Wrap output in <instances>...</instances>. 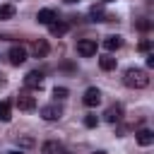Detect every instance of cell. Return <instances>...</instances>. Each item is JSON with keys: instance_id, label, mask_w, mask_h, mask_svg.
Masks as SVG:
<instances>
[{"instance_id": "cell-5", "label": "cell", "mask_w": 154, "mask_h": 154, "mask_svg": "<svg viewBox=\"0 0 154 154\" xmlns=\"http://www.w3.org/2000/svg\"><path fill=\"white\" fill-rule=\"evenodd\" d=\"M41 84H43V72H38V70H31L24 77V87H29V89H41Z\"/></svg>"}, {"instance_id": "cell-15", "label": "cell", "mask_w": 154, "mask_h": 154, "mask_svg": "<svg viewBox=\"0 0 154 154\" xmlns=\"http://www.w3.org/2000/svg\"><path fill=\"white\" fill-rule=\"evenodd\" d=\"M137 142H140L142 147H149V144L154 142V132H152V130H140V132H137Z\"/></svg>"}, {"instance_id": "cell-24", "label": "cell", "mask_w": 154, "mask_h": 154, "mask_svg": "<svg viewBox=\"0 0 154 154\" xmlns=\"http://www.w3.org/2000/svg\"><path fill=\"white\" fill-rule=\"evenodd\" d=\"M147 65H149V67H154V53H149V55H147Z\"/></svg>"}, {"instance_id": "cell-22", "label": "cell", "mask_w": 154, "mask_h": 154, "mask_svg": "<svg viewBox=\"0 0 154 154\" xmlns=\"http://www.w3.org/2000/svg\"><path fill=\"white\" fill-rule=\"evenodd\" d=\"M67 94H70V91H67L65 87H55V89H53V96H55V99H67Z\"/></svg>"}, {"instance_id": "cell-27", "label": "cell", "mask_w": 154, "mask_h": 154, "mask_svg": "<svg viewBox=\"0 0 154 154\" xmlns=\"http://www.w3.org/2000/svg\"><path fill=\"white\" fill-rule=\"evenodd\" d=\"M65 2H77V0H65Z\"/></svg>"}, {"instance_id": "cell-17", "label": "cell", "mask_w": 154, "mask_h": 154, "mask_svg": "<svg viewBox=\"0 0 154 154\" xmlns=\"http://www.w3.org/2000/svg\"><path fill=\"white\" fill-rule=\"evenodd\" d=\"M10 118H12V106H10V101H0V120L7 123Z\"/></svg>"}, {"instance_id": "cell-26", "label": "cell", "mask_w": 154, "mask_h": 154, "mask_svg": "<svg viewBox=\"0 0 154 154\" xmlns=\"http://www.w3.org/2000/svg\"><path fill=\"white\" fill-rule=\"evenodd\" d=\"M94 154H106V152H94Z\"/></svg>"}, {"instance_id": "cell-20", "label": "cell", "mask_w": 154, "mask_h": 154, "mask_svg": "<svg viewBox=\"0 0 154 154\" xmlns=\"http://www.w3.org/2000/svg\"><path fill=\"white\" fill-rule=\"evenodd\" d=\"M84 125H87V128H96V125H99V118H96L94 113H89V116H84Z\"/></svg>"}, {"instance_id": "cell-16", "label": "cell", "mask_w": 154, "mask_h": 154, "mask_svg": "<svg viewBox=\"0 0 154 154\" xmlns=\"http://www.w3.org/2000/svg\"><path fill=\"white\" fill-rule=\"evenodd\" d=\"M89 14H91L94 22H106V10H103L101 5H94V7L89 10Z\"/></svg>"}, {"instance_id": "cell-23", "label": "cell", "mask_w": 154, "mask_h": 154, "mask_svg": "<svg viewBox=\"0 0 154 154\" xmlns=\"http://www.w3.org/2000/svg\"><path fill=\"white\" fill-rule=\"evenodd\" d=\"M142 53H149V48H152V41L149 38H144V41H140V46H137Z\"/></svg>"}, {"instance_id": "cell-18", "label": "cell", "mask_w": 154, "mask_h": 154, "mask_svg": "<svg viewBox=\"0 0 154 154\" xmlns=\"http://www.w3.org/2000/svg\"><path fill=\"white\" fill-rule=\"evenodd\" d=\"M14 17V5H0V19H12Z\"/></svg>"}, {"instance_id": "cell-19", "label": "cell", "mask_w": 154, "mask_h": 154, "mask_svg": "<svg viewBox=\"0 0 154 154\" xmlns=\"http://www.w3.org/2000/svg\"><path fill=\"white\" fill-rule=\"evenodd\" d=\"M135 26H137L140 31H149V29H152V22H149V19H137Z\"/></svg>"}, {"instance_id": "cell-1", "label": "cell", "mask_w": 154, "mask_h": 154, "mask_svg": "<svg viewBox=\"0 0 154 154\" xmlns=\"http://www.w3.org/2000/svg\"><path fill=\"white\" fill-rule=\"evenodd\" d=\"M123 82L130 89H144L149 84V75L144 70H140V67H128L125 75H123Z\"/></svg>"}, {"instance_id": "cell-4", "label": "cell", "mask_w": 154, "mask_h": 154, "mask_svg": "<svg viewBox=\"0 0 154 154\" xmlns=\"http://www.w3.org/2000/svg\"><path fill=\"white\" fill-rule=\"evenodd\" d=\"M38 113H41L43 120H58V118L63 116V108H60L58 103H48V106H43Z\"/></svg>"}, {"instance_id": "cell-12", "label": "cell", "mask_w": 154, "mask_h": 154, "mask_svg": "<svg viewBox=\"0 0 154 154\" xmlns=\"http://www.w3.org/2000/svg\"><path fill=\"white\" fill-rule=\"evenodd\" d=\"M120 46H123V38H120L118 34H111V36L103 38V48H106V51H118Z\"/></svg>"}, {"instance_id": "cell-9", "label": "cell", "mask_w": 154, "mask_h": 154, "mask_svg": "<svg viewBox=\"0 0 154 154\" xmlns=\"http://www.w3.org/2000/svg\"><path fill=\"white\" fill-rule=\"evenodd\" d=\"M17 106H19V111H34L36 108V99L29 96V94H19L17 96Z\"/></svg>"}, {"instance_id": "cell-14", "label": "cell", "mask_w": 154, "mask_h": 154, "mask_svg": "<svg viewBox=\"0 0 154 154\" xmlns=\"http://www.w3.org/2000/svg\"><path fill=\"white\" fill-rule=\"evenodd\" d=\"M99 65H101V70H106V72H111V70H116V65H118V60H116L113 55H103V58H99Z\"/></svg>"}, {"instance_id": "cell-8", "label": "cell", "mask_w": 154, "mask_h": 154, "mask_svg": "<svg viewBox=\"0 0 154 154\" xmlns=\"http://www.w3.org/2000/svg\"><path fill=\"white\" fill-rule=\"evenodd\" d=\"M103 118H106L108 123H118V120L123 118V106H120V103L108 106V108H106V113H103Z\"/></svg>"}, {"instance_id": "cell-11", "label": "cell", "mask_w": 154, "mask_h": 154, "mask_svg": "<svg viewBox=\"0 0 154 154\" xmlns=\"http://www.w3.org/2000/svg\"><path fill=\"white\" fill-rule=\"evenodd\" d=\"M36 19H38L41 24H51V22H55V19H58V14H55V12L51 10V7H43V10H38Z\"/></svg>"}, {"instance_id": "cell-10", "label": "cell", "mask_w": 154, "mask_h": 154, "mask_svg": "<svg viewBox=\"0 0 154 154\" xmlns=\"http://www.w3.org/2000/svg\"><path fill=\"white\" fill-rule=\"evenodd\" d=\"M41 152H43V154H65L63 144H60V142H55V140H48V142H43Z\"/></svg>"}, {"instance_id": "cell-25", "label": "cell", "mask_w": 154, "mask_h": 154, "mask_svg": "<svg viewBox=\"0 0 154 154\" xmlns=\"http://www.w3.org/2000/svg\"><path fill=\"white\" fill-rule=\"evenodd\" d=\"M7 154H24V152H7Z\"/></svg>"}, {"instance_id": "cell-21", "label": "cell", "mask_w": 154, "mask_h": 154, "mask_svg": "<svg viewBox=\"0 0 154 154\" xmlns=\"http://www.w3.org/2000/svg\"><path fill=\"white\" fill-rule=\"evenodd\" d=\"M17 144H19V147H34L36 142H34V137H26V135H24V137H17Z\"/></svg>"}, {"instance_id": "cell-3", "label": "cell", "mask_w": 154, "mask_h": 154, "mask_svg": "<svg viewBox=\"0 0 154 154\" xmlns=\"http://www.w3.org/2000/svg\"><path fill=\"white\" fill-rule=\"evenodd\" d=\"M82 101H84V106H89V108H94V106H99V103H101V91H99L96 87H89V89L84 91V96H82Z\"/></svg>"}, {"instance_id": "cell-6", "label": "cell", "mask_w": 154, "mask_h": 154, "mask_svg": "<svg viewBox=\"0 0 154 154\" xmlns=\"http://www.w3.org/2000/svg\"><path fill=\"white\" fill-rule=\"evenodd\" d=\"M7 58H10L12 65H22V63L26 60V51H24L22 46H12V48L7 51Z\"/></svg>"}, {"instance_id": "cell-7", "label": "cell", "mask_w": 154, "mask_h": 154, "mask_svg": "<svg viewBox=\"0 0 154 154\" xmlns=\"http://www.w3.org/2000/svg\"><path fill=\"white\" fill-rule=\"evenodd\" d=\"M48 51H51V46H48L46 38H38V41L31 43V53H34V58H46Z\"/></svg>"}, {"instance_id": "cell-13", "label": "cell", "mask_w": 154, "mask_h": 154, "mask_svg": "<svg viewBox=\"0 0 154 154\" xmlns=\"http://www.w3.org/2000/svg\"><path fill=\"white\" fill-rule=\"evenodd\" d=\"M48 31H51V36H63V34L67 31V24L55 19V22H51V24H48Z\"/></svg>"}, {"instance_id": "cell-2", "label": "cell", "mask_w": 154, "mask_h": 154, "mask_svg": "<svg viewBox=\"0 0 154 154\" xmlns=\"http://www.w3.org/2000/svg\"><path fill=\"white\" fill-rule=\"evenodd\" d=\"M77 53L84 55V58L96 55V41H94V38H79V41H77Z\"/></svg>"}, {"instance_id": "cell-28", "label": "cell", "mask_w": 154, "mask_h": 154, "mask_svg": "<svg viewBox=\"0 0 154 154\" xmlns=\"http://www.w3.org/2000/svg\"><path fill=\"white\" fill-rule=\"evenodd\" d=\"M101 2H111V0H101Z\"/></svg>"}]
</instances>
